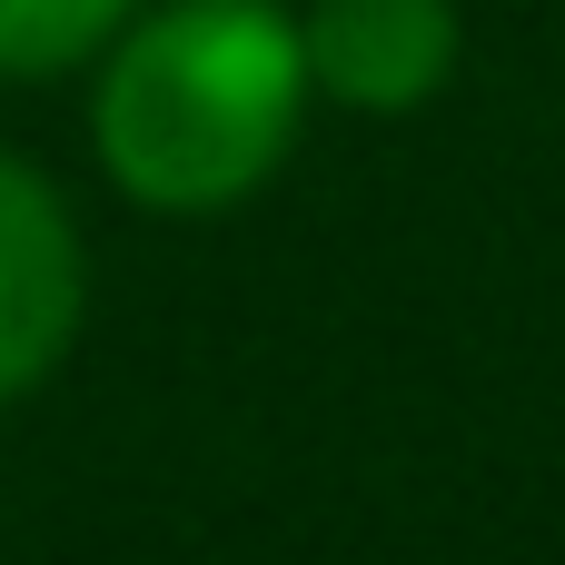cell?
Segmentation results:
<instances>
[{
  "instance_id": "obj_3",
  "label": "cell",
  "mask_w": 565,
  "mask_h": 565,
  "mask_svg": "<svg viewBox=\"0 0 565 565\" xmlns=\"http://www.w3.org/2000/svg\"><path fill=\"white\" fill-rule=\"evenodd\" d=\"M298 40H308V89H328L358 119L427 109L467 60L457 0H308Z\"/></svg>"
},
{
  "instance_id": "obj_1",
  "label": "cell",
  "mask_w": 565,
  "mask_h": 565,
  "mask_svg": "<svg viewBox=\"0 0 565 565\" xmlns=\"http://www.w3.org/2000/svg\"><path fill=\"white\" fill-rule=\"evenodd\" d=\"M298 119L308 40L288 0H159L99 50V169L159 218H218L258 199Z\"/></svg>"
},
{
  "instance_id": "obj_2",
  "label": "cell",
  "mask_w": 565,
  "mask_h": 565,
  "mask_svg": "<svg viewBox=\"0 0 565 565\" xmlns=\"http://www.w3.org/2000/svg\"><path fill=\"white\" fill-rule=\"evenodd\" d=\"M79 308H89L79 218H70V199L40 179V159L0 149V407L30 397V387L70 358Z\"/></svg>"
},
{
  "instance_id": "obj_4",
  "label": "cell",
  "mask_w": 565,
  "mask_h": 565,
  "mask_svg": "<svg viewBox=\"0 0 565 565\" xmlns=\"http://www.w3.org/2000/svg\"><path fill=\"white\" fill-rule=\"evenodd\" d=\"M149 0H0V79H60L99 60Z\"/></svg>"
}]
</instances>
